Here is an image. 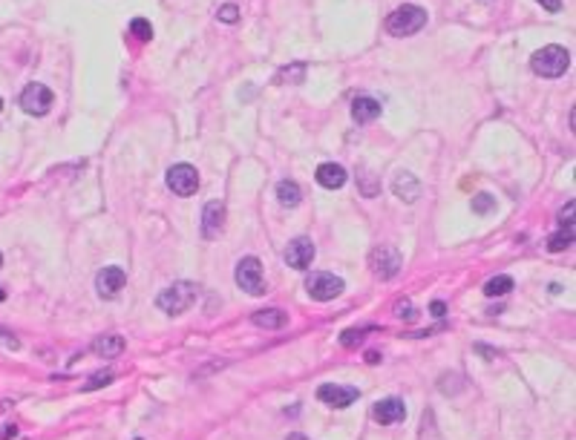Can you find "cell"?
Returning <instances> with one entry per match:
<instances>
[{"label":"cell","mask_w":576,"mask_h":440,"mask_svg":"<svg viewBox=\"0 0 576 440\" xmlns=\"http://www.w3.org/2000/svg\"><path fill=\"white\" fill-rule=\"evenodd\" d=\"M251 322L257 325V328L277 331V328H282V325L288 322V314H285V311H280V308H262V311H254Z\"/></svg>","instance_id":"e0dca14e"},{"label":"cell","mask_w":576,"mask_h":440,"mask_svg":"<svg viewBox=\"0 0 576 440\" xmlns=\"http://www.w3.org/2000/svg\"><path fill=\"white\" fill-rule=\"evenodd\" d=\"M343 288H346L343 279L329 274V271H314V274L305 276V291H309V297L317 299V302H329V299L340 297Z\"/></svg>","instance_id":"5b68a950"},{"label":"cell","mask_w":576,"mask_h":440,"mask_svg":"<svg viewBox=\"0 0 576 440\" xmlns=\"http://www.w3.org/2000/svg\"><path fill=\"white\" fill-rule=\"evenodd\" d=\"M0 267H3V256H0Z\"/></svg>","instance_id":"8d00e7d4"},{"label":"cell","mask_w":576,"mask_h":440,"mask_svg":"<svg viewBox=\"0 0 576 440\" xmlns=\"http://www.w3.org/2000/svg\"><path fill=\"white\" fill-rule=\"evenodd\" d=\"M92 351L99 354V357H104V360H110V357H119V354L124 351V337H119V334H104V337H95V342H92Z\"/></svg>","instance_id":"ac0fdd59"},{"label":"cell","mask_w":576,"mask_h":440,"mask_svg":"<svg viewBox=\"0 0 576 440\" xmlns=\"http://www.w3.org/2000/svg\"><path fill=\"white\" fill-rule=\"evenodd\" d=\"M357 397H360V391L355 386H337V382H325V386L317 389V400H323L325 406H334V409H349Z\"/></svg>","instance_id":"9c48e42d"},{"label":"cell","mask_w":576,"mask_h":440,"mask_svg":"<svg viewBox=\"0 0 576 440\" xmlns=\"http://www.w3.org/2000/svg\"><path fill=\"white\" fill-rule=\"evenodd\" d=\"M112 377H115L112 371H99V374H92V377H90V382H87V386H84V389H87V391H92V389H101V386H110V382H112Z\"/></svg>","instance_id":"484cf974"},{"label":"cell","mask_w":576,"mask_h":440,"mask_svg":"<svg viewBox=\"0 0 576 440\" xmlns=\"http://www.w3.org/2000/svg\"><path fill=\"white\" fill-rule=\"evenodd\" d=\"M285 440H309V437H305V434H300V432H294V434H288Z\"/></svg>","instance_id":"836d02e7"},{"label":"cell","mask_w":576,"mask_h":440,"mask_svg":"<svg viewBox=\"0 0 576 440\" xmlns=\"http://www.w3.org/2000/svg\"><path fill=\"white\" fill-rule=\"evenodd\" d=\"M570 245H573V225H562V234H556V236L548 239V251L559 254V251H565V247H570Z\"/></svg>","instance_id":"44dd1931"},{"label":"cell","mask_w":576,"mask_h":440,"mask_svg":"<svg viewBox=\"0 0 576 440\" xmlns=\"http://www.w3.org/2000/svg\"><path fill=\"white\" fill-rule=\"evenodd\" d=\"M303 78H305V64L303 61H297L291 67H282L277 72V84H303Z\"/></svg>","instance_id":"ffe728a7"},{"label":"cell","mask_w":576,"mask_h":440,"mask_svg":"<svg viewBox=\"0 0 576 440\" xmlns=\"http://www.w3.org/2000/svg\"><path fill=\"white\" fill-rule=\"evenodd\" d=\"M130 32L139 37V41H150L153 37V26H150V21H144V17H136V21L130 24Z\"/></svg>","instance_id":"cb8c5ba5"},{"label":"cell","mask_w":576,"mask_h":440,"mask_svg":"<svg viewBox=\"0 0 576 440\" xmlns=\"http://www.w3.org/2000/svg\"><path fill=\"white\" fill-rule=\"evenodd\" d=\"M380 116V101H375L372 95H357L352 104V118L357 124H372Z\"/></svg>","instance_id":"9a60e30c"},{"label":"cell","mask_w":576,"mask_h":440,"mask_svg":"<svg viewBox=\"0 0 576 440\" xmlns=\"http://www.w3.org/2000/svg\"><path fill=\"white\" fill-rule=\"evenodd\" d=\"M366 360H369V362H380V354H378V351H369Z\"/></svg>","instance_id":"d6a6232c"},{"label":"cell","mask_w":576,"mask_h":440,"mask_svg":"<svg viewBox=\"0 0 576 440\" xmlns=\"http://www.w3.org/2000/svg\"><path fill=\"white\" fill-rule=\"evenodd\" d=\"M0 342H6L9 349H21V342L15 340V334H9V331H3V328H0Z\"/></svg>","instance_id":"f1b7e54d"},{"label":"cell","mask_w":576,"mask_h":440,"mask_svg":"<svg viewBox=\"0 0 576 440\" xmlns=\"http://www.w3.org/2000/svg\"><path fill=\"white\" fill-rule=\"evenodd\" d=\"M0 112H3V98H0Z\"/></svg>","instance_id":"d590c367"},{"label":"cell","mask_w":576,"mask_h":440,"mask_svg":"<svg viewBox=\"0 0 576 440\" xmlns=\"http://www.w3.org/2000/svg\"><path fill=\"white\" fill-rule=\"evenodd\" d=\"M222 231H225V202L214 199L202 210V234H205V239H219Z\"/></svg>","instance_id":"8fae6325"},{"label":"cell","mask_w":576,"mask_h":440,"mask_svg":"<svg viewBox=\"0 0 576 440\" xmlns=\"http://www.w3.org/2000/svg\"><path fill=\"white\" fill-rule=\"evenodd\" d=\"M493 210H495V199H493L490 193H478V196L473 199V213L487 216V213H493Z\"/></svg>","instance_id":"603a6c76"},{"label":"cell","mask_w":576,"mask_h":440,"mask_svg":"<svg viewBox=\"0 0 576 440\" xmlns=\"http://www.w3.org/2000/svg\"><path fill=\"white\" fill-rule=\"evenodd\" d=\"M196 297H199V288H196L194 282H173L170 288H164V291L156 297V305H159L164 314L179 317V314H185L190 305L196 302Z\"/></svg>","instance_id":"7a4b0ae2"},{"label":"cell","mask_w":576,"mask_h":440,"mask_svg":"<svg viewBox=\"0 0 576 440\" xmlns=\"http://www.w3.org/2000/svg\"><path fill=\"white\" fill-rule=\"evenodd\" d=\"M124 282H127L124 267L110 265V267H104L99 276H95V288H99V297L112 299V297H119V291L124 288Z\"/></svg>","instance_id":"7c38bea8"},{"label":"cell","mask_w":576,"mask_h":440,"mask_svg":"<svg viewBox=\"0 0 576 440\" xmlns=\"http://www.w3.org/2000/svg\"><path fill=\"white\" fill-rule=\"evenodd\" d=\"M430 311H432V317H444V314H447V305H444V302H432V305H430Z\"/></svg>","instance_id":"4dcf8cb0"},{"label":"cell","mask_w":576,"mask_h":440,"mask_svg":"<svg viewBox=\"0 0 576 440\" xmlns=\"http://www.w3.org/2000/svg\"><path fill=\"white\" fill-rule=\"evenodd\" d=\"M427 26V9H421L415 3H403L387 17V29L395 37H409Z\"/></svg>","instance_id":"6da1fadb"},{"label":"cell","mask_w":576,"mask_h":440,"mask_svg":"<svg viewBox=\"0 0 576 440\" xmlns=\"http://www.w3.org/2000/svg\"><path fill=\"white\" fill-rule=\"evenodd\" d=\"M392 193L398 196V199H403V202H418V196H421V184H418V179L412 176V173H398L395 176V182H392Z\"/></svg>","instance_id":"2e32d148"},{"label":"cell","mask_w":576,"mask_h":440,"mask_svg":"<svg viewBox=\"0 0 576 440\" xmlns=\"http://www.w3.org/2000/svg\"><path fill=\"white\" fill-rule=\"evenodd\" d=\"M167 187L176 196H194L199 190V173L190 164H173L167 170Z\"/></svg>","instance_id":"52a82bcc"},{"label":"cell","mask_w":576,"mask_h":440,"mask_svg":"<svg viewBox=\"0 0 576 440\" xmlns=\"http://www.w3.org/2000/svg\"><path fill=\"white\" fill-rule=\"evenodd\" d=\"M277 199H280L282 207H297L300 199H303V190H300L297 182H288V179H285V182L277 184Z\"/></svg>","instance_id":"d6986e66"},{"label":"cell","mask_w":576,"mask_h":440,"mask_svg":"<svg viewBox=\"0 0 576 440\" xmlns=\"http://www.w3.org/2000/svg\"><path fill=\"white\" fill-rule=\"evenodd\" d=\"M217 17H219L222 24H237L239 21V6L237 3H225V6H219Z\"/></svg>","instance_id":"d4e9b609"},{"label":"cell","mask_w":576,"mask_h":440,"mask_svg":"<svg viewBox=\"0 0 576 440\" xmlns=\"http://www.w3.org/2000/svg\"><path fill=\"white\" fill-rule=\"evenodd\" d=\"M369 267H372V274L378 279H395L398 271L403 267V256L398 247L392 245H378L375 251L369 254Z\"/></svg>","instance_id":"277c9868"},{"label":"cell","mask_w":576,"mask_h":440,"mask_svg":"<svg viewBox=\"0 0 576 440\" xmlns=\"http://www.w3.org/2000/svg\"><path fill=\"white\" fill-rule=\"evenodd\" d=\"M314 254H317L314 242L309 236H297L294 242H288V247H285V262L291 267H297V271H305V267H312Z\"/></svg>","instance_id":"30bf717a"},{"label":"cell","mask_w":576,"mask_h":440,"mask_svg":"<svg viewBox=\"0 0 576 440\" xmlns=\"http://www.w3.org/2000/svg\"><path fill=\"white\" fill-rule=\"evenodd\" d=\"M369 328H349V331H343V337H340V342L346 349H352V346H357V342L363 340V334H366Z\"/></svg>","instance_id":"4316f807"},{"label":"cell","mask_w":576,"mask_h":440,"mask_svg":"<svg viewBox=\"0 0 576 440\" xmlns=\"http://www.w3.org/2000/svg\"><path fill=\"white\" fill-rule=\"evenodd\" d=\"M237 285L242 291H248L251 297H262L265 294V276H262V265L257 256H245L237 262Z\"/></svg>","instance_id":"8992f818"},{"label":"cell","mask_w":576,"mask_h":440,"mask_svg":"<svg viewBox=\"0 0 576 440\" xmlns=\"http://www.w3.org/2000/svg\"><path fill=\"white\" fill-rule=\"evenodd\" d=\"M536 3H542L548 12H559L562 9V0H536Z\"/></svg>","instance_id":"f546056e"},{"label":"cell","mask_w":576,"mask_h":440,"mask_svg":"<svg viewBox=\"0 0 576 440\" xmlns=\"http://www.w3.org/2000/svg\"><path fill=\"white\" fill-rule=\"evenodd\" d=\"M314 179H317V184L320 187H325V190H337V187H343L346 184V170L340 167V164H334V161H325V164H320L317 167V173H314Z\"/></svg>","instance_id":"5bb4252c"},{"label":"cell","mask_w":576,"mask_h":440,"mask_svg":"<svg viewBox=\"0 0 576 440\" xmlns=\"http://www.w3.org/2000/svg\"><path fill=\"white\" fill-rule=\"evenodd\" d=\"M513 291V279L510 276H493V279H487V285H484V294L487 297H505V294H510Z\"/></svg>","instance_id":"7402d4cb"},{"label":"cell","mask_w":576,"mask_h":440,"mask_svg":"<svg viewBox=\"0 0 576 440\" xmlns=\"http://www.w3.org/2000/svg\"><path fill=\"white\" fill-rule=\"evenodd\" d=\"M395 317H400V319H415V308H412V302H409V299L398 302V305H395Z\"/></svg>","instance_id":"83f0119b"},{"label":"cell","mask_w":576,"mask_h":440,"mask_svg":"<svg viewBox=\"0 0 576 440\" xmlns=\"http://www.w3.org/2000/svg\"><path fill=\"white\" fill-rule=\"evenodd\" d=\"M530 67H533L536 75H542V78H559V75H565V69L570 67V55H568V49L550 44V46H545V49H539L533 55Z\"/></svg>","instance_id":"3957f363"},{"label":"cell","mask_w":576,"mask_h":440,"mask_svg":"<svg viewBox=\"0 0 576 440\" xmlns=\"http://www.w3.org/2000/svg\"><path fill=\"white\" fill-rule=\"evenodd\" d=\"M3 299H6V291H3V288H0V302H3Z\"/></svg>","instance_id":"e575fe53"},{"label":"cell","mask_w":576,"mask_h":440,"mask_svg":"<svg viewBox=\"0 0 576 440\" xmlns=\"http://www.w3.org/2000/svg\"><path fill=\"white\" fill-rule=\"evenodd\" d=\"M372 417L378 420L380 426H392V423H400L407 417V406H403L400 397H387V400H378L375 409H372Z\"/></svg>","instance_id":"4fadbf2b"},{"label":"cell","mask_w":576,"mask_h":440,"mask_svg":"<svg viewBox=\"0 0 576 440\" xmlns=\"http://www.w3.org/2000/svg\"><path fill=\"white\" fill-rule=\"evenodd\" d=\"M15 434H17V429H15V426H6V432L0 434V440H9V437H15Z\"/></svg>","instance_id":"1f68e13d"},{"label":"cell","mask_w":576,"mask_h":440,"mask_svg":"<svg viewBox=\"0 0 576 440\" xmlns=\"http://www.w3.org/2000/svg\"><path fill=\"white\" fill-rule=\"evenodd\" d=\"M52 101H55V95L44 84H29L21 92V107H24V112H29V116H46V112L52 109Z\"/></svg>","instance_id":"ba28073f"}]
</instances>
